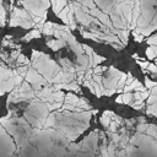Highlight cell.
<instances>
[{
	"mask_svg": "<svg viewBox=\"0 0 157 157\" xmlns=\"http://www.w3.org/2000/svg\"><path fill=\"white\" fill-rule=\"evenodd\" d=\"M131 99H132V94L129 92V93H123L121 96H119L117 98V102L118 103H125V104L130 103L131 104Z\"/></svg>",
	"mask_w": 157,
	"mask_h": 157,
	"instance_id": "6da1fadb",
	"label": "cell"
},
{
	"mask_svg": "<svg viewBox=\"0 0 157 157\" xmlns=\"http://www.w3.org/2000/svg\"><path fill=\"white\" fill-rule=\"evenodd\" d=\"M146 55H147L148 59L157 58V47H148L146 49Z\"/></svg>",
	"mask_w": 157,
	"mask_h": 157,
	"instance_id": "7a4b0ae2",
	"label": "cell"
},
{
	"mask_svg": "<svg viewBox=\"0 0 157 157\" xmlns=\"http://www.w3.org/2000/svg\"><path fill=\"white\" fill-rule=\"evenodd\" d=\"M147 43L150 44V47H157V36H152L147 39Z\"/></svg>",
	"mask_w": 157,
	"mask_h": 157,
	"instance_id": "3957f363",
	"label": "cell"
},
{
	"mask_svg": "<svg viewBox=\"0 0 157 157\" xmlns=\"http://www.w3.org/2000/svg\"><path fill=\"white\" fill-rule=\"evenodd\" d=\"M145 83H146V88H150V90H152V87H156L157 86V83L153 82V81H151L150 78H146L145 80Z\"/></svg>",
	"mask_w": 157,
	"mask_h": 157,
	"instance_id": "277c9868",
	"label": "cell"
},
{
	"mask_svg": "<svg viewBox=\"0 0 157 157\" xmlns=\"http://www.w3.org/2000/svg\"><path fill=\"white\" fill-rule=\"evenodd\" d=\"M148 70H150L151 72H157V66H156V65L150 64V65H148Z\"/></svg>",
	"mask_w": 157,
	"mask_h": 157,
	"instance_id": "5b68a950",
	"label": "cell"
},
{
	"mask_svg": "<svg viewBox=\"0 0 157 157\" xmlns=\"http://www.w3.org/2000/svg\"><path fill=\"white\" fill-rule=\"evenodd\" d=\"M140 64V66L142 67V69H145V67H148V65H150V63H139Z\"/></svg>",
	"mask_w": 157,
	"mask_h": 157,
	"instance_id": "8992f818",
	"label": "cell"
},
{
	"mask_svg": "<svg viewBox=\"0 0 157 157\" xmlns=\"http://www.w3.org/2000/svg\"><path fill=\"white\" fill-rule=\"evenodd\" d=\"M156 61H157V59H156Z\"/></svg>",
	"mask_w": 157,
	"mask_h": 157,
	"instance_id": "52a82bcc",
	"label": "cell"
}]
</instances>
